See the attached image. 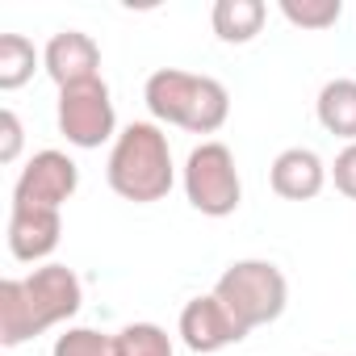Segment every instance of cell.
Instances as JSON below:
<instances>
[{"label": "cell", "instance_id": "14", "mask_svg": "<svg viewBox=\"0 0 356 356\" xmlns=\"http://www.w3.org/2000/svg\"><path fill=\"white\" fill-rule=\"evenodd\" d=\"M38 63H42V55L34 51V42L26 34H0V88L5 92L30 84Z\"/></svg>", "mask_w": 356, "mask_h": 356}, {"label": "cell", "instance_id": "8", "mask_svg": "<svg viewBox=\"0 0 356 356\" xmlns=\"http://www.w3.org/2000/svg\"><path fill=\"white\" fill-rule=\"evenodd\" d=\"M243 335H248V327L218 302V293L193 298V302H185V310H181V339H185V348L197 352V356L222 352V348L239 343Z\"/></svg>", "mask_w": 356, "mask_h": 356}, {"label": "cell", "instance_id": "3", "mask_svg": "<svg viewBox=\"0 0 356 356\" xmlns=\"http://www.w3.org/2000/svg\"><path fill=\"white\" fill-rule=\"evenodd\" d=\"M143 101L155 122L181 126L189 134H214L231 118V92L214 76H193L181 67H159L143 84Z\"/></svg>", "mask_w": 356, "mask_h": 356}, {"label": "cell", "instance_id": "16", "mask_svg": "<svg viewBox=\"0 0 356 356\" xmlns=\"http://www.w3.org/2000/svg\"><path fill=\"white\" fill-rule=\"evenodd\" d=\"M343 13L339 0H281V17L302 30H327Z\"/></svg>", "mask_w": 356, "mask_h": 356}, {"label": "cell", "instance_id": "17", "mask_svg": "<svg viewBox=\"0 0 356 356\" xmlns=\"http://www.w3.org/2000/svg\"><path fill=\"white\" fill-rule=\"evenodd\" d=\"M118 335H122V356H176L168 331L155 323H130Z\"/></svg>", "mask_w": 356, "mask_h": 356}, {"label": "cell", "instance_id": "10", "mask_svg": "<svg viewBox=\"0 0 356 356\" xmlns=\"http://www.w3.org/2000/svg\"><path fill=\"white\" fill-rule=\"evenodd\" d=\"M63 239V218L59 210L47 206H13L9 210V252L22 264H38L47 260Z\"/></svg>", "mask_w": 356, "mask_h": 356}, {"label": "cell", "instance_id": "19", "mask_svg": "<svg viewBox=\"0 0 356 356\" xmlns=\"http://www.w3.org/2000/svg\"><path fill=\"white\" fill-rule=\"evenodd\" d=\"M0 130H5V143H0V159L13 163V159H17V151H22V122H17V113H13V109L0 113Z\"/></svg>", "mask_w": 356, "mask_h": 356}, {"label": "cell", "instance_id": "1", "mask_svg": "<svg viewBox=\"0 0 356 356\" xmlns=\"http://www.w3.org/2000/svg\"><path fill=\"white\" fill-rule=\"evenodd\" d=\"M84 285L67 264H42L30 277L0 281V343L17 348L80 314Z\"/></svg>", "mask_w": 356, "mask_h": 356}, {"label": "cell", "instance_id": "6", "mask_svg": "<svg viewBox=\"0 0 356 356\" xmlns=\"http://www.w3.org/2000/svg\"><path fill=\"white\" fill-rule=\"evenodd\" d=\"M59 134L80 147V151H92L109 138H118V109H113V97H109V84L105 80H88V84H76V88H59Z\"/></svg>", "mask_w": 356, "mask_h": 356}, {"label": "cell", "instance_id": "7", "mask_svg": "<svg viewBox=\"0 0 356 356\" xmlns=\"http://www.w3.org/2000/svg\"><path fill=\"white\" fill-rule=\"evenodd\" d=\"M80 189V168L67 151H38L30 155V163L22 168L17 185H13V206H47V210H63V202H72Z\"/></svg>", "mask_w": 356, "mask_h": 356}, {"label": "cell", "instance_id": "12", "mask_svg": "<svg viewBox=\"0 0 356 356\" xmlns=\"http://www.w3.org/2000/svg\"><path fill=\"white\" fill-rule=\"evenodd\" d=\"M314 113H318V126L327 134L356 143V80H348V76L327 80L318 101H314Z\"/></svg>", "mask_w": 356, "mask_h": 356}, {"label": "cell", "instance_id": "11", "mask_svg": "<svg viewBox=\"0 0 356 356\" xmlns=\"http://www.w3.org/2000/svg\"><path fill=\"white\" fill-rule=\"evenodd\" d=\"M268 181H273V193L277 197H285V202H310L327 185V163L310 147H285L273 159Z\"/></svg>", "mask_w": 356, "mask_h": 356}, {"label": "cell", "instance_id": "13", "mask_svg": "<svg viewBox=\"0 0 356 356\" xmlns=\"http://www.w3.org/2000/svg\"><path fill=\"white\" fill-rule=\"evenodd\" d=\"M264 17H268V9H264V0H218L214 5V13H210V22H214V34L222 38V42H252L260 30H264Z\"/></svg>", "mask_w": 356, "mask_h": 356}, {"label": "cell", "instance_id": "4", "mask_svg": "<svg viewBox=\"0 0 356 356\" xmlns=\"http://www.w3.org/2000/svg\"><path fill=\"white\" fill-rule=\"evenodd\" d=\"M214 293L248 331H256V327H268L285 314L289 281L273 260H235L218 277Z\"/></svg>", "mask_w": 356, "mask_h": 356}, {"label": "cell", "instance_id": "2", "mask_svg": "<svg viewBox=\"0 0 356 356\" xmlns=\"http://www.w3.org/2000/svg\"><path fill=\"white\" fill-rule=\"evenodd\" d=\"M109 189L134 206H151L163 202L176 185V163H172V147L168 134L155 122H130L122 126V134L109 147Z\"/></svg>", "mask_w": 356, "mask_h": 356}, {"label": "cell", "instance_id": "15", "mask_svg": "<svg viewBox=\"0 0 356 356\" xmlns=\"http://www.w3.org/2000/svg\"><path fill=\"white\" fill-rule=\"evenodd\" d=\"M51 356H122V335H109V331H97V327H67Z\"/></svg>", "mask_w": 356, "mask_h": 356}, {"label": "cell", "instance_id": "5", "mask_svg": "<svg viewBox=\"0 0 356 356\" xmlns=\"http://www.w3.org/2000/svg\"><path fill=\"white\" fill-rule=\"evenodd\" d=\"M185 197L206 218H227L243 202V181L227 143H202L185 159Z\"/></svg>", "mask_w": 356, "mask_h": 356}, {"label": "cell", "instance_id": "9", "mask_svg": "<svg viewBox=\"0 0 356 356\" xmlns=\"http://www.w3.org/2000/svg\"><path fill=\"white\" fill-rule=\"evenodd\" d=\"M42 67L59 88L101 80V47L84 30H59L42 51Z\"/></svg>", "mask_w": 356, "mask_h": 356}, {"label": "cell", "instance_id": "18", "mask_svg": "<svg viewBox=\"0 0 356 356\" xmlns=\"http://www.w3.org/2000/svg\"><path fill=\"white\" fill-rule=\"evenodd\" d=\"M331 181H335V189H339L343 197L356 202V143H348V147L335 155V163H331Z\"/></svg>", "mask_w": 356, "mask_h": 356}]
</instances>
